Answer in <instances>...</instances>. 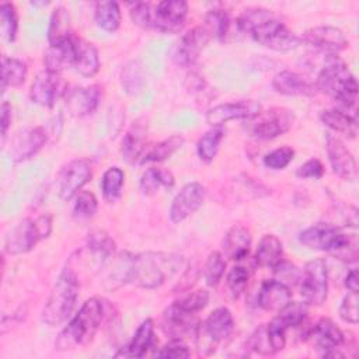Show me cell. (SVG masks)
Listing matches in <instances>:
<instances>
[{
  "label": "cell",
  "instance_id": "obj_1",
  "mask_svg": "<svg viewBox=\"0 0 359 359\" xmlns=\"http://www.w3.org/2000/svg\"><path fill=\"white\" fill-rule=\"evenodd\" d=\"M237 27L243 32H250L255 42L272 50L287 52L300 43V38L264 8L245 10L238 17Z\"/></svg>",
  "mask_w": 359,
  "mask_h": 359
},
{
  "label": "cell",
  "instance_id": "obj_2",
  "mask_svg": "<svg viewBox=\"0 0 359 359\" xmlns=\"http://www.w3.org/2000/svg\"><path fill=\"white\" fill-rule=\"evenodd\" d=\"M182 265V257L168 252L130 255L126 282L144 289H156L172 278Z\"/></svg>",
  "mask_w": 359,
  "mask_h": 359
},
{
  "label": "cell",
  "instance_id": "obj_3",
  "mask_svg": "<svg viewBox=\"0 0 359 359\" xmlns=\"http://www.w3.org/2000/svg\"><path fill=\"white\" fill-rule=\"evenodd\" d=\"M105 316V306L100 297H91L83 303L80 310L60 331L55 341L56 351H72L87 345Z\"/></svg>",
  "mask_w": 359,
  "mask_h": 359
},
{
  "label": "cell",
  "instance_id": "obj_4",
  "mask_svg": "<svg viewBox=\"0 0 359 359\" xmlns=\"http://www.w3.org/2000/svg\"><path fill=\"white\" fill-rule=\"evenodd\" d=\"M316 88L332 97L345 107H355L358 101V81L344 60L330 55L320 70Z\"/></svg>",
  "mask_w": 359,
  "mask_h": 359
},
{
  "label": "cell",
  "instance_id": "obj_5",
  "mask_svg": "<svg viewBox=\"0 0 359 359\" xmlns=\"http://www.w3.org/2000/svg\"><path fill=\"white\" fill-rule=\"evenodd\" d=\"M79 289L80 285L74 271L69 266L65 268L53 285L42 310V321L50 327H57L67 321L74 310Z\"/></svg>",
  "mask_w": 359,
  "mask_h": 359
},
{
  "label": "cell",
  "instance_id": "obj_6",
  "mask_svg": "<svg viewBox=\"0 0 359 359\" xmlns=\"http://www.w3.org/2000/svg\"><path fill=\"white\" fill-rule=\"evenodd\" d=\"M299 240L310 250L331 252L345 261H355L358 257L356 241L330 223H317L303 230Z\"/></svg>",
  "mask_w": 359,
  "mask_h": 359
},
{
  "label": "cell",
  "instance_id": "obj_7",
  "mask_svg": "<svg viewBox=\"0 0 359 359\" xmlns=\"http://www.w3.org/2000/svg\"><path fill=\"white\" fill-rule=\"evenodd\" d=\"M234 330V320L229 309L219 307L195 330L196 349L201 356L212 355L220 342L227 339Z\"/></svg>",
  "mask_w": 359,
  "mask_h": 359
},
{
  "label": "cell",
  "instance_id": "obj_8",
  "mask_svg": "<svg viewBox=\"0 0 359 359\" xmlns=\"http://www.w3.org/2000/svg\"><path fill=\"white\" fill-rule=\"evenodd\" d=\"M52 231L50 215H41L36 217L24 219L6 237L4 251L7 254H24L31 251L38 241L46 238Z\"/></svg>",
  "mask_w": 359,
  "mask_h": 359
},
{
  "label": "cell",
  "instance_id": "obj_9",
  "mask_svg": "<svg viewBox=\"0 0 359 359\" xmlns=\"http://www.w3.org/2000/svg\"><path fill=\"white\" fill-rule=\"evenodd\" d=\"M248 132L258 139H273L286 133L293 122L294 114L287 108H271L248 119Z\"/></svg>",
  "mask_w": 359,
  "mask_h": 359
},
{
  "label": "cell",
  "instance_id": "obj_10",
  "mask_svg": "<svg viewBox=\"0 0 359 359\" xmlns=\"http://www.w3.org/2000/svg\"><path fill=\"white\" fill-rule=\"evenodd\" d=\"M300 293L307 304L321 306L328 293V271L323 259L317 258L306 264L300 279Z\"/></svg>",
  "mask_w": 359,
  "mask_h": 359
},
{
  "label": "cell",
  "instance_id": "obj_11",
  "mask_svg": "<svg viewBox=\"0 0 359 359\" xmlns=\"http://www.w3.org/2000/svg\"><path fill=\"white\" fill-rule=\"evenodd\" d=\"M188 4L182 0L160 1L151 11V28L164 34L178 32L187 20Z\"/></svg>",
  "mask_w": 359,
  "mask_h": 359
},
{
  "label": "cell",
  "instance_id": "obj_12",
  "mask_svg": "<svg viewBox=\"0 0 359 359\" xmlns=\"http://www.w3.org/2000/svg\"><path fill=\"white\" fill-rule=\"evenodd\" d=\"M93 168L88 160L76 158L67 163L59 174V195L65 201L74 198L90 181Z\"/></svg>",
  "mask_w": 359,
  "mask_h": 359
},
{
  "label": "cell",
  "instance_id": "obj_13",
  "mask_svg": "<svg viewBox=\"0 0 359 359\" xmlns=\"http://www.w3.org/2000/svg\"><path fill=\"white\" fill-rule=\"evenodd\" d=\"M262 107L255 100H241L234 102H224L210 108L206 112V123L210 126H222L233 119H251L261 112Z\"/></svg>",
  "mask_w": 359,
  "mask_h": 359
},
{
  "label": "cell",
  "instance_id": "obj_14",
  "mask_svg": "<svg viewBox=\"0 0 359 359\" xmlns=\"http://www.w3.org/2000/svg\"><path fill=\"white\" fill-rule=\"evenodd\" d=\"M66 93V83L60 73L43 70L32 81L29 90V98L32 102L42 107H53L57 98Z\"/></svg>",
  "mask_w": 359,
  "mask_h": 359
},
{
  "label": "cell",
  "instance_id": "obj_15",
  "mask_svg": "<svg viewBox=\"0 0 359 359\" xmlns=\"http://www.w3.org/2000/svg\"><path fill=\"white\" fill-rule=\"evenodd\" d=\"M46 140L48 135L42 126H31L18 130L10 142V158L14 161L28 160L43 147Z\"/></svg>",
  "mask_w": 359,
  "mask_h": 359
},
{
  "label": "cell",
  "instance_id": "obj_16",
  "mask_svg": "<svg viewBox=\"0 0 359 359\" xmlns=\"http://www.w3.org/2000/svg\"><path fill=\"white\" fill-rule=\"evenodd\" d=\"M205 187L199 182H189L181 188L170 206V220L180 223L195 213L205 201Z\"/></svg>",
  "mask_w": 359,
  "mask_h": 359
},
{
  "label": "cell",
  "instance_id": "obj_17",
  "mask_svg": "<svg viewBox=\"0 0 359 359\" xmlns=\"http://www.w3.org/2000/svg\"><path fill=\"white\" fill-rule=\"evenodd\" d=\"M198 327L195 313L181 309L175 302L163 313L161 328L171 339H182L187 334L194 332Z\"/></svg>",
  "mask_w": 359,
  "mask_h": 359
},
{
  "label": "cell",
  "instance_id": "obj_18",
  "mask_svg": "<svg viewBox=\"0 0 359 359\" xmlns=\"http://www.w3.org/2000/svg\"><path fill=\"white\" fill-rule=\"evenodd\" d=\"M309 338L314 349L323 358H330V355L341 345L344 339V332L337 327L332 320L321 318L311 328Z\"/></svg>",
  "mask_w": 359,
  "mask_h": 359
},
{
  "label": "cell",
  "instance_id": "obj_19",
  "mask_svg": "<svg viewBox=\"0 0 359 359\" xmlns=\"http://www.w3.org/2000/svg\"><path fill=\"white\" fill-rule=\"evenodd\" d=\"M302 39L303 42L320 50L331 52V53L344 50L348 46V39L345 34L339 28L331 27V25L313 27L303 34Z\"/></svg>",
  "mask_w": 359,
  "mask_h": 359
},
{
  "label": "cell",
  "instance_id": "obj_20",
  "mask_svg": "<svg viewBox=\"0 0 359 359\" xmlns=\"http://www.w3.org/2000/svg\"><path fill=\"white\" fill-rule=\"evenodd\" d=\"M210 41L203 27H195L188 31L175 45L172 59L181 66H192L199 56V52Z\"/></svg>",
  "mask_w": 359,
  "mask_h": 359
},
{
  "label": "cell",
  "instance_id": "obj_21",
  "mask_svg": "<svg viewBox=\"0 0 359 359\" xmlns=\"http://www.w3.org/2000/svg\"><path fill=\"white\" fill-rule=\"evenodd\" d=\"M325 149L332 171L342 180L352 181L356 177V161L346 146L338 137L327 135Z\"/></svg>",
  "mask_w": 359,
  "mask_h": 359
},
{
  "label": "cell",
  "instance_id": "obj_22",
  "mask_svg": "<svg viewBox=\"0 0 359 359\" xmlns=\"http://www.w3.org/2000/svg\"><path fill=\"white\" fill-rule=\"evenodd\" d=\"M292 299V292L287 285L276 279L262 282L258 292V306L266 311H280Z\"/></svg>",
  "mask_w": 359,
  "mask_h": 359
},
{
  "label": "cell",
  "instance_id": "obj_23",
  "mask_svg": "<svg viewBox=\"0 0 359 359\" xmlns=\"http://www.w3.org/2000/svg\"><path fill=\"white\" fill-rule=\"evenodd\" d=\"M101 88L100 86L80 87L69 93L66 105L72 115L74 116H87L91 115L100 104Z\"/></svg>",
  "mask_w": 359,
  "mask_h": 359
},
{
  "label": "cell",
  "instance_id": "obj_24",
  "mask_svg": "<svg viewBox=\"0 0 359 359\" xmlns=\"http://www.w3.org/2000/svg\"><path fill=\"white\" fill-rule=\"evenodd\" d=\"M81 76L93 77L100 70V57L95 46L83 38L74 35L73 39V65Z\"/></svg>",
  "mask_w": 359,
  "mask_h": 359
},
{
  "label": "cell",
  "instance_id": "obj_25",
  "mask_svg": "<svg viewBox=\"0 0 359 359\" xmlns=\"http://www.w3.org/2000/svg\"><path fill=\"white\" fill-rule=\"evenodd\" d=\"M272 87L283 95H314L316 86L296 72L283 70L272 80Z\"/></svg>",
  "mask_w": 359,
  "mask_h": 359
},
{
  "label": "cell",
  "instance_id": "obj_26",
  "mask_svg": "<svg viewBox=\"0 0 359 359\" xmlns=\"http://www.w3.org/2000/svg\"><path fill=\"white\" fill-rule=\"evenodd\" d=\"M146 133L147 125L142 123L140 121L133 122L130 129L123 135L121 143V153L128 163H135L140 160L142 154L146 150Z\"/></svg>",
  "mask_w": 359,
  "mask_h": 359
},
{
  "label": "cell",
  "instance_id": "obj_27",
  "mask_svg": "<svg viewBox=\"0 0 359 359\" xmlns=\"http://www.w3.org/2000/svg\"><path fill=\"white\" fill-rule=\"evenodd\" d=\"M154 341V324L153 320H144L133 334L130 342L122 348L115 356L123 358H143L151 348Z\"/></svg>",
  "mask_w": 359,
  "mask_h": 359
},
{
  "label": "cell",
  "instance_id": "obj_28",
  "mask_svg": "<svg viewBox=\"0 0 359 359\" xmlns=\"http://www.w3.org/2000/svg\"><path fill=\"white\" fill-rule=\"evenodd\" d=\"M251 250V234L243 226H233L223 238V252L233 261L244 259Z\"/></svg>",
  "mask_w": 359,
  "mask_h": 359
},
{
  "label": "cell",
  "instance_id": "obj_29",
  "mask_svg": "<svg viewBox=\"0 0 359 359\" xmlns=\"http://www.w3.org/2000/svg\"><path fill=\"white\" fill-rule=\"evenodd\" d=\"M283 257V245L273 234H265L257 247L254 259L258 266L275 268Z\"/></svg>",
  "mask_w": 359,
  "mask_h": 359
},
{
  "label": "cell",
  "instance_id": "obj_30",
  "mask_svg": "<svg viewBox=\"0 0 359 359\" xmlns=\"http://www.w3.org/2000/svg\"><path fill=\"white\" fill-rule=\"evenodd\" d=\"M73 32L70 29V17L66 8L57 7L50 15V22L48 28L49 46H57L60 43L72 39Z\"/></svg>",
  "mask_w": 359,
  "mask_h": 359
},
{
  "label": "cell",
  "instance_id": "obj_31",
  "mask_svg": "<svg viewBox=\"0 0 359 359\" xmlns=\"http://www.w3.org/2000/svg\"><path fill=\"white\" fill-rule=\"evenodd\" d=\"M320 119L330 129L342 133L349 137H355L358 133V121L355 116L345 114L339 109H324L320 114Z\"/></svg>",
  "mask_w": 359,
  "mask_h": 359
},
{
  "label": "cell",
  "instance_id": "obj_32",
  "mask_svg": "<svg viewBox=\"0 0 359 359\" xmlns=\"http://www.w3.org/2000/svg\"><path fill=\"white\" fill-rule=\"evenodd\" d=\"M182 144H184V137L180 135H172L168 139H164L150 147H146L139 163L146 164V163L164 161L165 158L172 156L177 150H180Z\"/></svg>",
  "mask_w": 359,
  "mask_h": 359
},
{
  "label": "cell",
  "instance_id": "obj_33",
  "mask_svg": "<svg viewBox=\"0 0 359 359\" xmlns=\"http://www.w3.org/2000/svg\"><path fill=\"white\" fill-rule=\"evenodd\" d=\"M174 175L164 168L151 167L146 170L140 177V189L146 195H153L158 192L161 188H172L174 187Z\"/></svg>",
  "mask_w": 359,
  "mask_h": 359
},
{
  "label": "cell",
  "instance_id": "obj_34",
  "mask_svg": "<svg viewBox=\"0 0 359 359\" xmlns=\"http://www.w3.org/2000/svg\"><path fill=\"white\" fill-rule=\"evenodd\" d=\"M27 65L15 57L1 56V90L6 87H18L27 79Z\"/></svg>",
  "mask_w": 359,
  "mask_h": 359
},
{
  "label": "cell",
  "instance_id": "obj_35",
  "mask_svg": "<svg viewBox=\"0 0 359 359\" xmlns=\"http://www.w3.org/2000/svg\"><path fill=\"white\" fill-rule=\"evenodd\" d=\"M87 248L93 254L94 261L104 264L107 259L114 257L115 241L102 230H94L88 234Z\"/></svg>",
  "mask_w": 359,
  "mask_h": 359
},
{
  "label": "cell",
  "instance_id": "obj_36",
  "mask_svg": "<svg viewBox=\"0 0 359 359\" xmlns=\"http://www.w3.org/2000/svg\"><path fill=\"white\" fill-rule=\"evenodd\" d=\"M95 22L107 32H115L121 25V10L116 1H98L94 10Z\"/></svg>",
  "mask_w": 359,
  "mask_h": 359
},
{
  "label": "cell",
  "instance_id": "obj_37",
  "mask_svg": "<svg viewBox=\"0 0 359 359\" xmlns=\"http://www.w3.org/2000/svg\"><path fill=\"white\" fill-rule=\"evenodd\" d=\"M224 135L226 130L223 126H213L210 130L202 135V137L196 143V151L202 161L210 163L216 157Z\"/></svg>",
  "mask_w": 359,
  "mask_h": 359
},
{
  "label": "cell",
  "instance_id": "obj_38",
  "mask_svg": "<svg viewBox=\"0 0 359 359\" xmlns=\"http://www.w3.org/2000/svg\"><path fill=\"white\" fill-rule=\"evenodd\" d=\"M230 25H231V22H230V17H229L227 11L215 8L206 14L205 24L202 27L210 39L222 41L229 34Z\"/></svg>",
  "mask_w": 359,
  "mask_h": 359
},
{
  "label": "cell",
  "instance_id": "obj_39",
  "mask_svg": "<svg viewBox=\"0 0 359 359\" xmlns=\"http://www.w3.org/2000/svg\"><path fill=\"white\" fill-rule=\"evenodd\" d=\"M125 182V174L119 167H109L101 180L102 196L108 203H112L121 198Z\"/></svg>",
  "mask_w": 359,
  "mask_h": 359
},
{
  "label": "cell",
  "instance_id": "obj_40",
  "mask_svg": "<svg viewBox=\"0 0 359 359\" xmlns=\"http://www.w3.org/2000/svg\"><path fill=\"white\" fill-rule=\"evenodd\" d=\"M226 269V262L223 259V254L219 251H213L206 258L205 266H203V278L208 283V286H217L222 280V276Z\"/></svg>",
  "mask_w": 359,
  "mask_h": 359
},
{
  "label": "cell",
  "instance_id": "obj_41",
  "mask_svg": "<svg viewBox=\"0 0 359 359\" xmlns=\"http://www.w3.org/2000/svg\"><path fill=\"white\" fill-rule=\"evenodd\" d=\"M97 198L90 191H80L76 195V202L73 206V217L76 220H88L97 212Z\"/></svg>",
  "mask_w": 359,
  "mask_h": 359
},
{
  "label": "cell",
  "instance_id": "obj_42",
  "mask_svg": "<svg viewBox=\"0 0 359 359\" xmlns=\"http://www.w3.org/2000/svg\"><path fill=\"white\" fill-rule=\"evenodd\" d=\"M0 27H1L3 36L8 42L15 41L17 29H18V17H17V10L14 4L11 3L0 4Z\"/></svg>",
  "mask_w": 359,
  "mask_h": 359
},
{
  "label": "cell",
  "instance_id": "obj_43",
  "mask_svg": "<svg viewBox=\"0 0 359 359\" xmlns=\"http://www.w3.org/2000/svg\"><path fill=\"white\" fill-rule=\"evenodd\" d=\"M287 330H289L287 325L278 316L265 325V332H266V337H268V341H269V345H271L273 353H276L285 348Z\"/></svg>",
  "mask_w": 359,
  "mask_h": 359
},
{
  "label": "cell",
  "instance_id": "obj_44",
  "mask_svg": "<svg viewBox=\"0 0 359 359\" xmlns=\"http://www.w3.org/2000/svg\"><path fill=\"white\" fill-rule=\"evenodd\" d=\"M248 278H250V273H248L247 268H244L241 265H237L230 269V272L227 273V278H226V285H227V290L233 299H238L241 296V293L245 290Z\"/></svg>",
  "mask_w": 359,
  "mask_h": 359
},
{
  "label": "cell",
  "instance_id": "obj_45",
  "mask_svg": "<svg viewBox=\"0 0 359 359\" xmlns=\"http://www.w3.org/2000/svg\"><path fill=\"white\" fill-rule=\"evenodd\" d=\"M278 317L287 325V328L300 325L307 316V303L300 302H289L280 311H278Z\"/></svg>",
  "mask_w": 359,
  "mask_h": 359
},
{
  "label": "cell",
  "instance_id": "obj_46",
  "mask_svg": "<svg viewBox=\"0 0 359 359\" xmlns=\"http://www.w3.org/2000/svg\"><path fill=\"white\" fill-rule=\"evenodd\" d=\"M143 72L139 62H130L122 70V84L129 94H136L143 86Z\"/></svg>",
  "mask_w": 359,
  "mask_h": 359
},
{
  "label": "cell",
  "instance_id": "obj_47",
  "mask_svg": "<svg viewBox=\"0 0 359 359\" xmlns=\"http://www.w3.org/2000/svg\"><path fill=\"white\" fill-rule=\"evenodd\" d=\"M294 157V150L289 146H282L264 156V165L271 170L285 168Z\"/></svg>",
  "mask_w": 359,
  "mask_h": 359
},
{
  "label": "cell",
  "instance_id": "obj_48",
  "mask_svg": "<svg viewBox=\"0 0 359 359\" xmlns=\"http://www.w3.org/2000/svg\"><path fill=\"white\" fill-rule=\"evenodd\" d=\"M208 302H209V294H208V292L203 290V289H199V290H195V292L188 293V294L184 296L182 299L177 300L175 303H177L181 309H184V310H187V311H189V313H196V311L202 310V309L208 304Z\"/></svg>",
  "mask_w": 359,
  "mask_h": 359
},
{
  "label": "cell",
  "instance_id": "obj_49",
  "mask_svg": "<svg viewBox=\"0 0 359 359\" xmlns=\"http://www.w3.org/2000/svg\"><path fill=\"white\" fill-rule=\"evenodd\" d=\"M358 292H348V294L344 297L341 307H339V316L344 321L349 324H356L359 320L358 314Z\"/></svg>",
  "mask_w": 359,
  "mask_h": 359
},
{
  "label": "cell",
  "instance_id": "obj_50",
  "mask_svg": "<svg viewBox=\"0 0 359 359\" xmlns=\"http://www.w3.org/2000/svg\"><path fill=\"white\" fill-rule=\"evenodd\" d=\"M248 346L251 348V351L259 355H273V351L269 345V341L265 332V325H261L254 331V334L248 339Z\"/></svg>",
  "mask_w": 359,
  "mask_h": 359
},
{
  "label": "cell",
  "instance_id": "obj_51",
  "mask_svg": "<svg viewBox=\"0 0 359 359\" xmlns=\"http://www.w3.org/2000/svg\"><path fill=\"white\" fill-rule=\"evenodd\" d=\"M191 352L181 339H171L154 353L157 358H189Z\"/></svg>",
  "mask_w": 359,
  "mask_h": 359
},
{
  "label": "cell",
  "instance_id": "obj_52",
  "mask_svg": "<svg viewBox=\"0 0 359 359\" xmlns=\"http://www.w3.org/2000/svg\"><path fill=\"white\" fill-rule=\"evenodd\" d=\"M151 6L149 3H133L130 8L132 21L142 28H151Z\"/></svg>",
  "mask_w": 359,
  "mask_h": 359
},
{
  "label": "cell",
  "instance_id": "obj_53",
  "mask_svg": "<svg viewBox=\"0 0 359 359\" xmlns=\"http://www.w3.org/2000/svg\"><path fill=\"white\" fill-rule=\"evenodd\" d=\"M323 174H324V165L317 158L307 160L296 171V175L299 178H321Z\"/></svg>",
  "mask_w": 359,
  "mask_h": 359
},
{
  "label": "cell",
  "instance_id": "obj_54",
  "mask_svg": "<svg viewBox=\"0 0 359 359\" xmlns=\"http://www.w3.org/2000/svg\"><path fill=\"white\" fill-rule=\"evenodd\" d=\"M0 115H1V136L3 137H6V135H7V130H8V126H10V123H11V105L7 102V101H4L3 104H1V108H0Z\"/></svg>",
  "mask_w": 359,
  "mask_h": 359
},
{
  "label": "cell",
  "instance_id": "obj_55",
  "mask_svg": "<svg viewBox=\"0 0 359 359\" xmlns=\"http://www.w3.org/2000/svg\"><path fill=\"white\" fill-rule=\"evenodd\" d=\"M345 286L348 287L349 292H358V290H359V275H358V269H351V271L346 273Z\"/></svg>",
  "mask_w": 359,
  "mask_h": 359
}]
</instances>
